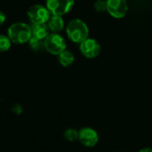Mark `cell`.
I'll return each instance as SVG.
<instances>
[{
    "label": "cell",
    "instance_id": "1",
    "mask_svg": "<svg viewBox=\"0 0 152 152\" xmlns=\"http://www.w3.org/2000/svg\"><path fill=\"white\" fill-rule=\"evenodd\" d=\"M66 34L69 39L74 43H82L89 38V27L80 19L70 21L66 26Z\"/></svg>",
    "mask_w": 152,
    "mask_h": 152
},
{
    "label": "cell",
    "instance_id": "2",
    "mask_svg": "<svg viewBox=\"0 0 152 152\" xmlns=\"http://www.w3.org/2000/svg\"><path fill=\"white\" fill-rule=\"evenodd\" d=\"M7 36L15 44H24L32 37L31 27L25 23H15L8 28Z\"/></svg>",
    "mask_w": 152,
    "mask_h": 152
},
{
    "label": "cell",
    "instance_id": "3",
    "mask_svg": "<svg viewBox=\"0 0 152 152\" xmlns=\"http://www.w3.org/2000/svg\"><path fill=\"white\" fill-rule=\"evenodd\" d=\"M44 48L50 54L58 56L66 48V42L64 39L58 33H49L44 39Z\"/></svg>",
    "mask_w": 152,
    "mask_h": 152
},
{
    "label": "cell",
    "instance_id": "4",
    "mask_svg": "<svg viewBox=\"0 0 152 152\" xmlns=\"http://www.w3.org/2000/svg\"><path fill=\"white\" fill-rule=\"evenodd\" d=\"M74 6V0H46V7L54 15L68 14Z\"/></svg>",
    "mask_w": 152,
    "mask_h": 152
},
{
    "label": "cell",
    "instance_id": "5",
    "mask_svg": "<svg viewBox=\"0 0 152 152\" xmlns=\"http://www.w3.org/2000/svg\"><path fill=\"white\" fill-rule=\"evenodd\" d=\"M27 15L32 23H47L51 16V13L47 8V7L41 5H34L29 8Z\"/></svg>",
    "mask_w": 152,
    "mask_h": 152
},
{
    "label": "cell",
    "instance_id": "6",
    "mask_svg": "<svg viewBox=\"0 0 152 152\" xmlns=\"http://www.w3.org/2000/svg\"><path fill=\"white\" fill-rule=\"evenodd\" d=\"M107 11L115 19L124 18L128 11L126 0H107Z\"/></svg>",
    "mask_w": 152,
    "mask_h": 152
},
{
    "label": "cell",
    "instance_id": "7",
    "mask_svg": "<svg viewBox=\"0 0 152 152\" xmlns=\"http://www.w3.org/2000/svg\"><path fill=\"white\" fill-rule=\"evenodd\" d=\"M80 50L86 58L91 59L95 58L99 55L101 51V47L96 39L88 38L87 39L80 43Z\"/></svg>",
    "mask_w": 152,
    "mask_h": 152
},
{
    "label": "cell",
    "instance_id": "8",
    "mask_svg": "<svg viewBox=\"0 0 152 152\" xmlns=\"http://www.w3.org/2000/svg\"><path fill=\"white\" fill-rule=\"evenodd\" d=\"M79 140L85 147L91 148L98 143L99 134L94 129L91 127H84L79 131Z\"/></svg>",
    "mask_w": 152,
    "mask_h": 152
},
{
    "label": "cell",
    "instance_id": "9",
    "mask_svg": "<svg viewBox=\"0 0 152 152\" xmlns=\"http://www.w3.org/2000/svg\"><path fill=\"white\" fill-rule=\"evenodd\" d=\"M49 31L53 33H59L64 30V19L61 15H52L47 23Z\"/></svg>",
    "mask_w": 152,
    "mask_h": 152
},
{
    "label": "cell",
    "instance_id": "10",
    "mask_svg": "<svg viewBox=\"0 0 152 152\" xmlns=\"http://www.w3.org/2000/svg\"><path fill=\"white\" fill-rule=\"evenodd\" d=\"M31 32L32 37L44 40L49 35V28L47 23H32Z\"/></svg>",
    "mask_w": 152,
    "mask_h": 152
},
{
    "label": "cell",
    "instance_id": "11",
    "mask_svg": "<svg viewBox=\"0 0 152 152\" xmlns=\"http://www.w3.org/2000/svg\"><path fill=\"white\" fill-rule=\"evenodd\" d=\"M58 61L64 67H69L74 62V56L69 50H64L58 55Z\"/></svg>",
    "mask_w": 152,
    "mask_h": 152
},
{
    "label": "cell",
    "instance_id": "12",
    "mask_svg": "<svg viewBox=\"0 0 152 152\" xmlns=\"http://www.w3.org/2000/svg\"><path fill=\"white\" fill-rule=\"evenodd\" d=\"M12 41L7 35L0 34V52H6L10 49Z\"/></svg>",
    "mask_w": 152,
    "mask_h": 152
},
{
    "label": "cell",
    "instance_id": "13",
    "mask_svg": "<svg viewBox=\"0 0 152 152\" xmlns=\"http://www.w3.org/2000/svg\"><path fill=\"white\" fill-rule=\"evenodd\" d=\"M64 138L68 140V141H75L79 140V132L76 131L75 129H72V128H69L67 129L64 133Z\"/></svg>",
    "mask_w": 152,
    "mask_h": 152
},
{
    "label": "cell",
    "instance_id": "14",
    "mask_svg": "<svg viewBox=\"0 0 152 152\" xmlns=\"http://www.w3.org/2000/svg\"><path fill=\"white\" fill-rule=\"evenodd\" d=\"M29 43H30L31 48L32 50H34V51H39V49L44 48V40L37 39V38H34V37L31 38Z\"/></svg>",
    "mask_w": 152,
    "mask_h": 152
},
{
    "label": "cell",
    "instance_id": "15",
    "mask_svg": "<svg viewBox=\"0 0 152 152\" xmlns=\"http://www.w3.org/2000/svg\"><path fill=\"white\" fill-rule=\"evenodd\" d=\"M94 9L97 12L107 11V0H97L94 3Z\"/></svg>",
    "mask_w": 152,
    "mask_h": 152
},
{
    "label": "cell",
    "instance_id": "16",
    "mask_svg": "<svg viewBox=\"0 0 152 152\" xmlns=\"http://www.w3.org/2000/svg\"><path fill=\"white\" fill-rule=\"evenodd\" d=\"M6 20H7V16H6L5 13L0 12V25H3L5 23Z\"/></svg>",
    "mask_w": 152,
    "mask_h": 152
},
{
    "label": "cell",
    "instance_id": "17",
    "mask_svg": "<svg viewBox=\"0 0 152 152\" xmlns=\"http://www.w3.org/2000/svg\"><path fill=\"white\" fill-rule=\"evenodd\" d=\"M139 152H152V148H141Z\"/></svg>",
    "mask_w": 152,
    "mask_h": 152
}]
</instances>
